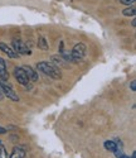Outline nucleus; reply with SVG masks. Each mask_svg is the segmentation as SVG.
<instances>
[{
	"label": "nucleus",
	"mask_w": 136,
	"mask_h": 158,
	"mask_svg": "<svg viewBox=\"0 0 136 158\" xmlns=\"http://www.w3.org/2000/svg\"><path fill=\"white\" fill-rule=\"evenodd\" d=\"M52 61H53L54 64H58V66H61V67H67L66 60L62 56H52Z\"/></svg>",
	"instance_id": "9d476101"
},
{
	"label": "nucleus",
	"mask_w": 136,
	"mask_h": 158,
	"mask_svg": "<svg viewBox=\"0 0 136 158\" xmlns=\"http://www.w3.org/2000/svg\"><path fill=\"white\" fill-rule=\"evenodd\" d=\"M23 70L25 71L26 76H28V78H29V81H32V82L38 81V73H37V71H34V70L30 67V66H24Z\"/></svg>",
	"instance_id": "0eeeda50"
},
{
	"label": "nucleus",
	"mask_w": 136,
	"mask_h": 158,
	"mask_svg": "<svg viewBox=\"0 0 136 158\" xmlns=\"http://www.w3.org/2000/svg\"><path fill=\"white\" fill-rule=\"evenodd\" d=\"M37 69H38V71L43 72L44 75L54 78V80H59V78H62V73H61L59 69L56 67L54 64L49 63V62H39L37 64Z\"/></svg>",
	"instance_id": "f257e3e1"
},
{
	"label": "nucleus",
	"mask_w": 136,
	"mask_h": 158,
	"mask_svg": "<svg viewBox=\"0 0 136 158\" xmlns=\"http://www.w3.org/2000/svg\"><path fill=\"white\" fill-rule=\"evenodd\" d=\"M3 98H4V94H3V91H2V89H0V100H3Z\"/></svg>",
	"instance_id": "a211bd4d"
},
{
	"label": "nucleus",
	"mask_w": 136,
	"mask_h": 158,
	"mask_svg": "<svg viewBox=\"0 0 136 158\" xmlns=\"http://www.w3.org/2000/svg\"><path fill=\"white\" fill-rule=\"evenodd\" d=\"M103 146H105V148H106L107 151H110V152H115L116 148H117L116 142H114V140H106Z\"/></svg>",
	"instance_id": "9b49d317"
},
{
	"label": "nucleus",
	"mask_w": 136,
	"mask_h": 158,
	"mask_svg": "<svg viewBox=\"0 0 136 158\" xmlns=\"http://www.w3.org/2000/svg\"><path fill=\"white\" fill-rule=\"evenodd\" d=\"M13 49H14L19 56L20 55H32V51L26 47L22 41H18V39L13 41Z\"/></svg>",
	"instance_id": "39448f33"
},
{
	"label": "nucleus",
	"mask_w": 136,
	"mask_h": 158,
	"mask_svg": "<svg viewBox=\"0 0 136 158\" xmlns=\"http://www.w3.org/2000/svg\"><path fill=\"white\" fill-rule=\"evenodd\" d=\"M0 158H8V153H6V149L3 144H0Z\"/></svg>",
	"instance_id": "4468645a"
},
{
	"label": "nucleus",
	"mask_w": 136,
	"mask_h": 158,
	"mask_svg": "<svg viewBox=\"0 0 136 158\" xmlns=\"http://www.w3.org/2000/svg\"><path fill=\"white\" fill-rule=\"evenodd\" d=\"M122 14H124L125 17H134L136 14V9H135V6L131 5V6H129V8L122 10Z\"/></svg>",
	"instance_id": "f8f14e48"
},
{
	"label": "nucleus",
	"mask_w": 136,
	"mask_h": 158,
	"mask_svg": "<svg viewBox=\"0 0 136 158\" xmlns=\"http://www.w3.org/2000/svg\"><path fill=\"white\" fill-rule=\"evenodd\" d=\"M0 51H3L5 55H8L10 58H17V57H19V55L17 53V52L13 49L11 47H9L8 44H5V43H0Z\"/></svg>",
	"instance_id": "423d86ee"
},
{
	"label": "nucleus",
	"mask_w": 136,
	"mask_h": 158,
	"mask_svg": "<svg viewBox=\"0 0 136 158\" xmlns=\"http://www.w3.org/2000/svg\"><path fill=\"white\" fill-rule=\"evenodd\" d=\"M120 3L121 4H125V5H132L134 3H135V0H120Z\"/></svg>",
	"instance_id": "2eb2a0df"
},
{
	"label": "nucleus",
	"mask_w": 136,
	"mask_h": 158,
	"mask_svg": "<svg viewBox=\"0 0 136 158\" xmlns=\"http://www.w3.org/2000/svg\"><path fill=\"white\" fill-rule=\"evenodd\" d=\"M0 78L3 81H6L9 78V73L6 71V66H5V62L3 58H0Z\"/></svg>",
	"instance_id": "1a4fd4ad"
},
{
	"label": "nucleus",
	"mask_w": 136,
	"mask_h": 158,
	"mask_svg": "<svg viewBox=\"0 0 136 158\" xmlns=\"http://www.w3.org/2000/svg\"><path fill=\"white\" fill-rule=\"evenodd\" d=\"M38 47L43 51H47L48 49V43H47V39L44 37H39L38 39Z\"/></svg>",
	"instance_id": "ddd939ff"
},
{
	"label": "nucleus",
	"mask_w": 136,
	"mask_h": 158,
	"mask_svg": "<svg viewBox=\"0 0 136 158\" xmlns=\"http://www.w3.org/2000/svg\"><path fill=\"white\" fill-rule=\"evenodd\" d=\"M25 157V149L23 147H14L10 154V158H24Z\"/></svg>",
	"instance_id": "6e6552de"
},
{
	"label": "nucleus",
	"mask_w": 136,
	"mask_h": 158,
	"mask_svg": "<svg viewBox=\"0 0 136 158\" xmlns=\"http://www.w3.org/2000/svg\"><path fill=\"white\" fill-rule=\"evenodd\" d=\"M86 51H87V47L83 44V43H77L72 52H71V56H72V62H81L85 56H86Z\"/></svg>",
	"instance_id": "f03ea898"
},
{
	"label": "nucleus",
	"mask_w": 136,
	"mask_h": 158,
	"mask_svg": "<svg viewBox=\"0 0 136 158\" xmlns=\"http://www.w3.org/2000/svg\"><path fill=\"white\" fill-rule=\"evenodd\" d=\"M0 144H2V140H0Z\"/></svg>",
	"instance_id": "4be33fe9"
},
{
	"label": "nucleus",
	"mask_w": 136,
	"mask_h": 158,
	"mask_svg": "<svg viewBox=\"0 0 136 158\" xmlns=\"http://www.w3.org/2000/svg\"><path fill=\"white\" fill-rule=\"evenodd\" d=\"M6 133V129L3 128V127H0V134H5Z\"/></svg>",
	"instance_id": "f3484780"
},
{
	"label": "nucleus",
	"mask_w": 136,
	"mask_h": 158,
	"mask_svg": "<svg viewBox=\"0 0 136 158\" xmlns=\"http://www.w3.org/2000/svg\"><path fill=\"white\" fill-rule=\"evenodd\" d=\"M0 89H2L3 94H4L6 98H9L10 100H13V101H19V96L17 95V93H15V91L11 89V86L8 85L5 81L0 82Z\"/></svg>",
	"instance_id": "7ed1b4c3"
},
{
	"label": "nucleus",
	"mask_w": 136,
	"mask_h": 158,
	"mask_svg": "<svg viewBox=\"0 0 136 158\" xmlns=\"http://www.w3.org/2000/svg\"><path fill=\"white\" fill-rule=\"evenodd\" d=\"M131 90L132 91H136V81H132L131 82Z\"/></svg>",
	"instance_id": "dca6fc26"
},
{
	"label": "nucleus",
	"mask_w": 136,
	"mask_h": 158,
	"mask_svg": "<svg viewBox=\"0 0 136 158\" xmlns=\"http://www.w3.org/2000/svg\"><path fill=\"white\" fill-rule=\"evenodd\" d=\"M0 82H2V81H0Z\"/></svg>",
	"instance_id": "5701e85b"
},
{
	"label": "nucleus",
	"mask_w": 136,
	"mask_h": 158,
	"mask_svg": "<svg viewBox=\"0 0 136 158\" xmlns=\"http://www.w3.org/2000/svg\"><path fill=\"white\" fill-rule=\"evenodd\" d=\"M14 76H15V80L20 85L29 87V78H28V76H26L25 71L23 70V67H15L14 69Z\"/></svg>",
	"instance_id": "20e7f679"
},
{
	"label": "nucleus",
	"mask_w": 136,
	"mask_h": 158,
	"mask_svg": "<svg viewBox=\"0 0 136 158\" xmlns=\"http://www.w3.org/2000/svg\"><path fill=\"white\" fill-rule=\"evenodd\" d=\"M131 158H136V153H135V152L132 153V156H131Z\"/></svg>",
	"instance_id": "412c9836"
},
{
	"label": "nucleus",
	"mask_w": 136,
	"mask_h": 158,
	"mask_svg": "<svg viewBox=\"0 0 136 158\" xmlns=\"http://www.w3.org/2000/svg\"><path fill=\"white\" fill-rule=\"evenodd\" d=\"M117 158H130V157H127V156H125V154H121V156L117 157Z\"/></svg>",
	"instance_id": "6ab92c4d"
},
{
	"label": "nucleus",
	"mask_w": 136,
	"mask_h": 158,
	"mask_svg": "<svg viewBox=\"0 0 136 158\" xmlns=\"http://www.w3.org/2000/svg\"><path fill=\"white\" fill-rule=\"evenodd\" d=\"M135 20H136V19H134V20H132V23H131V25H132L134 28H135V25H136V22H135Z\"/></svg>",
	"instance_id": "aec40b11"
}]
</instances>
